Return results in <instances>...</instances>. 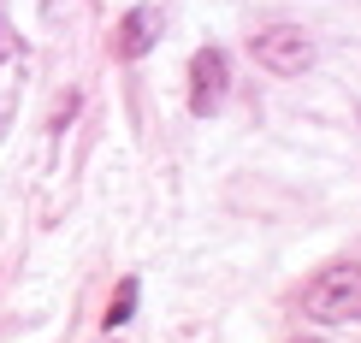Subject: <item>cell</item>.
Segmentation results:
<instances>
[{
    "label": "cell",
    "instance_id": "277c9868",
    "mask_svg": "<svg viewBox=\"0 0 361 343\" xmlns=\"http://www.w3.org/2000/svg\"><path fill=\"white\" fill-rule=\"evenodd\" d=\"M154 42H160V12L154 6H130L125 18H118V36H113L118 59H142Z\"/></svg>",
    "mask_w": 361,
    "mask_h": 343
},
{
    "label": "cell",
    "instance_id": "8992f818",
    "mask_svg": "<svg viewBox=\"0 0 361 343\" xmlns=\"http://www.w3.org/2000/svg\"><path fill=\"white\" fill-rule=\"evenodd\" d=\"M6 48H12V42H6V24H0V54H6Z\"/></svg>",
    "mask_w": 361,
    "mask_h": 343
},
{
    "label": "cell",
    "instance_id": "5b68a950",
    "mask_svg": "<svg viewBox=\"0 0 361 343\" xmlns=\"http://www.w3.org/2000/svg\"><path fill=\"white\" fill-rule=\"evenodd\" d=\"M130 314H137V278H118V290H113V302H107V332H113V325H125Z\"/></svg>",
    "mask_w": 361,
    "mask_h": 343
},
{
    "label": "cell",
    "instance_id": "3957f363",
    "mask_svg": "<svg viewBox=\"0 0 361 343\" xmlns=\"http://www.w3.org/2000/svg\"><path fill=\"white\" fill-rule=\"evenodd\" d=\"M225 89H231V71H225L219 48H202L190 59V113L195 118H214L225 107Z\"/></svg>",
    "mask_w": 361,
    "mask_h": 343
},
{
    "label": "cell",
    "instance_id": "6da1fadb",
    "mask_svg": "<svg viewBox=\"0 0 361 343\" xmlns=\"http://www.w3.org/2000/svg\"><path fill=\"white\" fill-rule=\"evenodd\" d=\"M302 314L320 320V325H350L361 320V266H326L320 278L302 290Z\"/></svg>",
    "mask_w": 361,
    "mask_h": 343
},
{
    "label": "cell",
    "instance_id": "7a4b0ae2",
    "mask_svg": "<svg viewBox=\"0 0 361 343\" xmlns=\"http://www.w3.org/2000/svg\"><path fill=\"white\" fill-rule=\"evenodd\" d=\"M255 59H261L273 77H302V71L314 66V42L302 36V30H290V24H273V30L255 36Z\"/></svg>",
    "mask_w": 361,
    "mask_h": 343
},
{
    "label": "cell",
    "instance_id": "52a82bcc",
    "mask_svg": "<svg viewBox=\"0 0 361 343\" xmlns=\"http://www.w3.org/2000/svg\"><path fill=\"white\" fill-rule=\"evenodd\" d=\"M302 343H314V337H302Z\"/></svg>",
    "mask_w": 361,
    "mask_h": 343
}]
</instances>
